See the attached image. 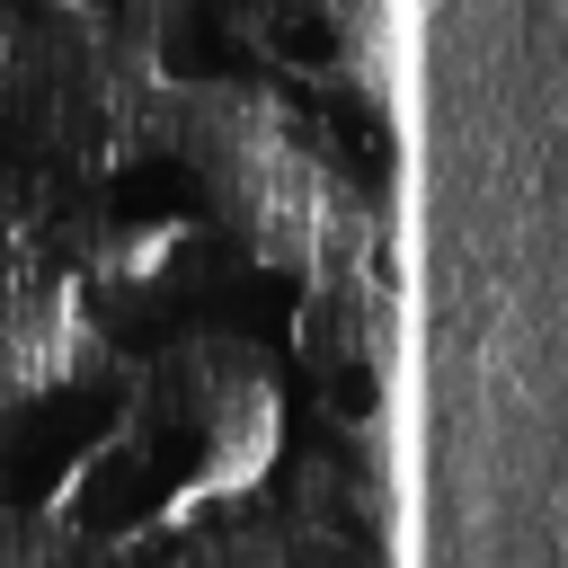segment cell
I'll list each match as a JSON object with an SVG mask.
<instances>
[{
    "instance_id": "6da1fadb",
    "label": "cell",
    "mask_w": 568,
    "mask_h": 568,
    "mask_svg": "<svg viewBox=\"0 0 568 568\" xmlns=\"http://www.w3.org/2000/svg\"><path fill=\"white\" fill-rule=\"evenodd\" d=\"M27 541H36V515H9V506H0V568H18Z\"/></svg>"
}]
</instances>
